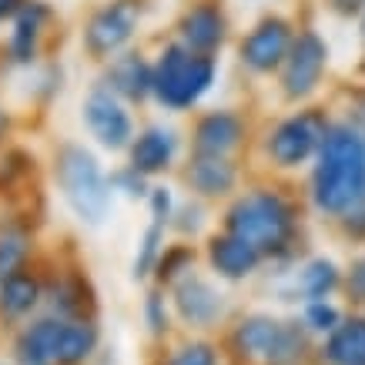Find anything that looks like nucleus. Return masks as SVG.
I'll use <instances>...</instances> for the list:
<instances>
[{
    "instance_id": "obj_1",
    "label": "nucleus",
    "mask_w": 365,
    "mask_h": 365,
    "mask_svg": "<svg viewBox=\"0 0 365 365\" xmlns=\"http://www.w3.org/2000/svg\"><path fill=\"white\" fill-rule=\"evenodd\" d=\"M312 205L325 218H345L365 205V131L352 121H332L312 161Z\"/></svg>"
},
{
    "instance_id": "obj_2",
    "label": "nucleus",
    "mask_w": 365,
    "mask_h": 365,
    "mask_svg": "<svg viewBox=\"0 0 365 365\" xmlns=\"http://www.w3.org/2000/svg\"><path fill=\"white\" fill-rule=\"evenodd\" d=\"M225 232L238 235L248 245H255L265 258L285 255L299 232V215L295 205L275 188L245 191L225 211Z\"/></svg>"
},
{
    "instance_id": "obj_3",
    "label": "nucleus",
    "mask_w": 365,
    "mask_h": 365,
    "mask_svg": "<svg viewBox=\"0 0 365 365\" xmlns=\"http://www.w3.org/2000/svg\"><path fill=\"white\" fill-rule=\"evenodd\" d=\"M232 349L248 365H302L309 359V332L299 322H282L258 312L235 325Z\"/></svg>"
},
{
    "instance_id": "obj_4",
    "label": "nucleus",
    "mask_w": 365,
    "mask_h": 365,
    "mask_svg": "<svg viewBox=\"0 0 365 365\" xmlns=\"http://www.w3.org/2000/svg\"><path fill=\"white\" fill-rule=\"evenodd\" d=\"M57 188L84 225H101L111 208V181L104 178L98 158L81 144H64L54 155Z\"/></svg>"
},
{
    "instance_id": "obj_5",
    "label": "nucleus",
    "mask_w": 365,
    "mask_h": 365,
    "mask_svg": "<svg viewBox=\"0 0 365 365\" xmlns=\"http://www.w3.org/2000/svg\"><path fill=\"white\" fill-rule=\"evenodd\" d=\"M215 74H218L215 54H198L178 41V44L165 47L158 57L155 98L171 111H188L211 91Z\"/></svg>"
},
{
    "instance_id": "obj_6",
    "label": "nucleus",
    "mask_w": 365,
    "mask_h": 365,
    "mask_svg": "<svg viewBox=\"0 0 365 365\" xmlns=\"http://www.w3.org/2000/svg\"><path fill=\"white\" fill-rule=\"evenodd\" d=\"M329 124L332 121L322 111H295V114H288V118H282L265 141V151L272 158V165L285 168V171L312 165L322 148V138L329 131Z\"/></svg>"
},
{
    "instance_id": "obj_7",
    "label": "nucleus",
    "mask_w": 365,
    "mask_h": 365,
    "mask_svg": "<svg viewBox=\"0 0 365 365\" xmlns=\"http://www.w3.org/2000/svg\"><path fill=\"white\" fill-rule=\"evenodd\" d=\"M329 71V44L322 41L319 31H305L295 34L292 41V51H288L285 64L278 71V88L288 101H309L315 91L322 88V78Z\"/></svg>"
},
{
    "instance_id": "obj_8",
    "label": "nucleus",
    "mask_w": 365,
    "mask_h": 365,
    "mask_svg": "<svg viewBox=\"0 0 365 365\" xmlns=\"http://www.w3.org/2000/svg\"><path fill=\"white\" fill-rule=\"evenodd\" d=\"M141 24V0H111L88 21L84 51L98 61H111L131 44L134 31Z\"/></svg>"
},
{
    "instance_id": "obj_9",
    "label": "nucleus",
    "mask_w": 365,
    "mask_h": 365,
    "mask_svg": "<svg viewBox=\"0 0 365 365\" xmlns=\"http://www.w3.org/2000/svg\"><path fill=\"white\" fill-rule=\"evenodd\" d=\"M295 34L299 31L292 27V21L278 17V14H268V17H262V21L242 37L238 57H242V64L248 67L252 74H262V78L278 74L282 64H285L288 51H292Z\"/></svg>"
},
{
    "instance_id": "obj_10",
    "label": "nucleus",
    "mask_w": 365,
    "mask_h": 365,
    "mask_svg": "<svg viewBox=\"0 0 365 365\" xmlns=\"http://www.w3.org/2000/svg\"><path fill=\"white\" fill-rule=\"evenodd\" d=\"M84 124H88V131L98 138L101 148H108V151H124V148H131L134 141V124H131V114L124 111L121 98L108 88H94L84 98Z\"/></svg>"
},
{
    "instance_id": "obj_11",
    "label": "nucleus",
    "mask_w": 365,
    "mask_h": 365,
    "mask_svg": "<svg viewBox=\"0 0 365 365\" xmlns=\"http://www.w3.org/2000/svg\"><path fill=\"white\" fill-rule=\"evenodd\" d=\"M175 309L181 322H188L191 329H211L225 315V295L208 278L188 272L175 285Z\"/></svg>"
},
{
    "instance_id": "obj_12",
    "label": "nucleus",
    "mask_w": 365,
    "mask_h": 365,
    "mask_svg": "<svg viewBox=\"0 0 365 365\" xmlns=\"http://www.w3.org/2000/svg\"><path fill=\"white\" fill-rule=\"evenodd\" d=\"M208 262L218 278H225V282H242V278L255 275V272L262 268L265 255L258 252L255 245H248L245 238H238V235L222 232L208 242Z\"/></svg>"
},
{
    "instance_id": "obj_13",
    "label": "nucleus",
    "mask_w": 365,
    "mask_h": 365,
    "mask_svg": "<svg viewBox=\"0 0 365 365\" xmlns=\"http://www.w3.org/2000/svg\"><path fill=\"white\" fill-rule=\"evenodd\" d=\"M128 155H131V168L141 171L144 178L161 175V171L171 168V161L178 155V134L171 128H165V124H151L131 141Z\"/></svg>"
},
{
    "instance_id": "obj_14",
    "label": "nucleus",
    "mask_w": 365,
    "mask_h": 365,
    "mask_svg": "<svg viewBox=\"0 0 365 365\" xmlns=\"http://www.w3.org/2000/svg\"><path fill=\"white\" fill-rule=\"evenodd\" d=\"M225 34H228V21H225L222 7H215V4H198L181 17V44L198 54L222 51Z\"/></svg>"
},
{
    "instance_id": "obj_15",
    "label": "nucleus",
    "mask_w": 365,
    "mask_h": 365,
    "mask_svg": "<svg viewBox=\"0 0 365 365\" xmlns=\"http://www.w3.org/2000/svg\"><path fill=\"white\" fill-rule=\"evenodd\" d=\"M245 141V121L232 111H211L195 128V155L228 158Z\"/></svg>"
},
{
    "instance_id": "obj_16",
    "label": "nucleus",
    "mask_w": 365,
    "mask_h": 365,
    "mask_svg": "<svg viewBox=\"0 0 365 365\" xmlns=\"http://www.w3.org/2000/svg\"><path fill=\"white\" fill-rule=\"evenodd\" d=\"M108 91H114L118 98L124 101H144L148 94H155V67L148 64L141 54H118L111 57V67H108Z\"/></svg>"
},
{
    "instance_id": "obj_17",
    "label": "nucleus",
    "mask_w": 365,
    "mask_h": 365,
    "mask_svg": "<svg viewBox=\"0 0 365 365\" xmlns=\"http://www.w3.org/2000/svg\"><path fill=\"white\" fill-rule=\"evenodd\" d=\"M98 349V325L91 319H64L57 315L54 365H84Z\"/></svg>"
},
{
    "instance_id": "obj_18",
    "label": "nucleus",
    "mask_w": 365,
    "mask_h": 365,
    "mask_svg": "<svg viewBox=\"0 0 365 365\" xmlns=\"http://www.w3.org/2000/svg\"><path fill=\"white\" fill-rule=\"evenodd\" d=\"M325 365H365V312L345 315L332 335L322 342Z\"/></svg>"
},
{
    "instance_id": "obj_19",
    "label": "nucleus",
    "mask_w": 365,
    "mask_h": 365,
    "mask_svg": "<svg viewBox=\"0 0 365 365\" xmlns=\"http://www.w3.org/2000/svg\"><path fill=\"white\" fill-rule=\"evenodd\" d=\"M185 178H188L191 191L201 195V198H225V195H232L235 185H238L235 165L228 158H218V155H195Z\"/></svg>"
},
{
    "instance_id": "obj_20",
    "label": "nucleus",
    "mask_w": 365,
    "mask_h": 365,
    "mask_svg": "<svg viewBox=\"0 0 365 365\" xmlns=\"http://www.w3.org/2000/svg\"><path fill=\"white\" fill-rule=\"evenodd\" d=\"M51 21V7L44 0H31L17 17H14V34H11V57L17 64H27L37 57V44H41V34L44 24Z\"/></svg>"
},
{
    "instance_id": "obj_21",
    "label": "nucleus",
    "mask_w": 365,
    "mask_h": 365,
    "mask_svg": "<svg viewBox=\"0 0 365 365\" xmlns=\"http://www.w3.org/2000/svg\"><path fill=\"white\" fill-rule=\"evenodd\" d=\"M37 302H41V282L27 268L0 278V315L4 319H11V322L27 319L37 309Z\"/></svg>"
},
{
    "instance_id": "obj_22",
    "label": "nucleus",
    "mask_w": 365,
    "mask_h": 365,
    "mask_svg": "<svg viewBox=\"0 0 365 365\" xmlns=\"http://www.w3.org/2000/svg\"><path fill=\"white\" fill-rule=\"evenodd\" d=\"M54 332H57V315L41 319L27 325L17 335V365H54Z\"/></svg>"
},
{
    "instance_id": "obj_23",
    "label": "nucleus",
    "mask_w": 365,
    "mask_h": 365,
    "mask_svg": "<svg viewBox=\"0 0 365 365\" xmlns=\"http://www.w3.org/2000/svg\"><path fill=\"white\" fill-rule=\"evenodd\" d=\"M342 268L335 265L332 258H312L305 262L295 278L299 285V295L305 302H315V299H332L335 292H342Z\"/></svg>"
},
{
    "instance_id": "obj_24",
    "label": "nucleus",
    "mask_w": 365,
    "mask_h": 365,
    "mask_svg": "<svg viewBox=\"0 0 365 365\" xmlns=\"http://www.w3.org/2000/svg\"><path fill=\"white\" fill-rule=\"evenodd\" d=\"M342 309L335 305L332 299H315V302H305V309H302V325H305V332L309 335H332L339 329V322H342Z\"/></svg>"
},
{
    "instance_id": "obj_25",
    "label": "nucleus",
    "mask_w": 365,
    "mask_h": 365,
    "mask_svg": "<svg viewBox=\"0 0 365 365\" xmlns=\"http://www.w3.org/2000/svg\"><path fill=\"white\" fill-rule=\"evenodd\" d=\"M161 255H165V225L151 222V228L141 238V252L134 258V278H144V275H151V272H158Z\"/></svg>"
},
{
    "instance_id": "obj_26",
    "label": "nucleus",
    "mask_w": 365,
    "mask_h": 365,
    "mask_svg": "<svg viewBox=\"0 0 365 365\" xmlns=\"http://www.w3.org/2000/svg\"><path fill=\"white\" fill-rule=\"evenodd\" d=\"M81 295H84L81 278L61 282V285H57V292H54L57 315H64V319H88V305H91V302H81Z\"/></svg>"
},
{
    "instance_id": "obj_27",
    "label": "nucleus",
    "mask_w": 365,
    "mask_h": 365,
    "mask_svg": "<svg viewBox=\"0 0 365 365\" xmlns=\"http://www.w3.org/2000/svg\"><path fill=\"white\" fill-rule=\"evenodd\" d=\"M191 265H195V252L188 245H171V248H165L161 262H158V278L161 282H178L181 275H188Z\"/></svg>"
},
{
    "instance_id": "obj_28",
    "label": "nucleus",
    "mask_w": 365,
    "mask_h": 365,
    "mask_svg": "<svg viewBox=\"0 0 365 365\" xmlns=\"http://www.w3.org/2000/svg\"><path fill=\"white\" fill-rule=\"evenodd\" d=\"M24 258H27V238H24V235H17V232H4V235H0V278L21 272Z\"/></svg>"
},
{
    "instance_id": "obj_29",
    "label": "nucleus",
    "mask_w": 365,
    "mask_h": 365,
    "mask_svg": "<svg viewBox=\"0 0 365 365\" xmlns=\"http://www.w3.org/2000/svg\"><path fill=\"white\" fill-rule=\"evenodd\" d=\"M342 292H345V299L352 302L355 309H365V252L355 255L352 265L345 268V275H342Z\"/></svg>"
},
{
    "instance_id": "obj_30",
    "label": "nucleus",
    "mask_w": 365,
    "mask_h": 365,
    "mask_svg": "<svg viewBox=\"0 0 365 365\" xmlns=\"http://www.w3.org/2000/svg\"><path fill=\"white\" fill-rule=\"evenodd\" d=\"M168 365H218V349L211 342H185L175 349Z\"/></svg>"
},
{
    "instance_id": "obj_31",
    "label": "nucleus",
    "mask_w": 365,
    "mask_h": 365,
    "mask_svg": "<svg viewBox=\"0 0 365 365\" xmlns=\"http://www.w3.org/2000/svg\"><path fill=\"white\" fill-rule=\"evenodd\" d=\"M144 319H148V329L155 335H165L168 332V309H165V299L151 292L148 299H144Z\"/></svg>"
},
{
    "instance_id": "obj_32",
    "label": "nucleus",
    "mask_w": 365,
    "mask_h": 365,
    "mask_svg": "<svg viewBox=\"0 0 365 365\" xmlns=\"http://www.w3.org/2000/svg\"><path fill=\"white\" fill-rule=\"evenodd\" d=\"M111 185L114 188H121L128 198H144V195H148V191H144V175L141 171H134L131 165L124 168V171H118V175L111 178Z\"/></svg>"
},
{
    "instance_id": "obj_33",
    "label": "nucleus",
    "mask_w": 365,
    "mask_h": 365,
    "mask_svg": "<svg viewBox=\"0 0 365 365\" xmlns=\"http://www.w3.org/2000/svg\"><path fill=\"white\" fill-rule=\"evenodd\" d=\"M148 201H151V218L158 225H165L171 218V191L168 188H151L148 191Z\"/></svg>"
},
{
    "instance_id": "obj_34",
    "label": "nucleus",
    "mask_w": 365,
    "mask_h": 365,
    "mask_svg": "<svg viewBox=\"0 0 365 365\" xmlns=\"http://www.w3.org/2000/svg\"><path fill=\"white\" fill-rule=\"evenodd\" d=\"M339 225L345 228V235H349V238H355V242H365V205H359V208L349 211L345 218H339Z\"/></svg>"
},
{
    "instance_id": "obj_35",
    "label": "nucleus",
    "mask_w": 365,
    "mask_h": 365,
    "mask_svg": "<svg viewBox=\"0 0 365 365\" xmlns=\"http://www.w3.org/2000/svg\"><path fill=\"white\" fill-rule=\"evenodd\" d=\"M27 4H31V0H0V21H11V17H17Z\"/></svg>"
},
{
    "instance_id": "obj_36",
    "label": "nucleus",
    "mask_w": 365,
    "mask_h": 365,
    "mask_svg": "<svg viewBox=\"0 0 365 365\" xmlns=\"http://www.w3.org/2000/svg\"><path fill=\"white\" fill-rule=\"evenodd\" d=\"M7 128H11V121H7V114H4V108H0V138L7 134Z\"/></svg>"
},
{
    "instance_id": "obj_37",
    "label": "nucleus",
    "mask_w": 365,
    "mask_h": 365,
    "mask_svg": "<svg viewBox=\"0 0 365 365\" xmlns=\"http://www.w3.org/2000/svg\"><path fill=\"white\" fill-rule=\"evenodd\" d=\"M362 31H365V14H362Z\"/></svg>"
},
{
    "instance_id": "obj_38",
    "label": "nucleus",
    "mask_w": 365,
    "mask_h": 365,
    "mask_svg": "<svg viewBox=\"0 0 365 365\" xmlns=\"http://www.w3.org/2000/svg\"><path fill=\"white\" fill-rule=\"evenodd\" d=\"M362 71H365V61H362Z\"/></svg>"
}]
</instances>
